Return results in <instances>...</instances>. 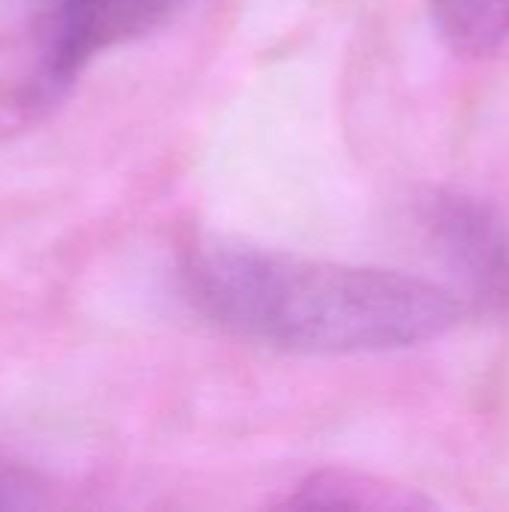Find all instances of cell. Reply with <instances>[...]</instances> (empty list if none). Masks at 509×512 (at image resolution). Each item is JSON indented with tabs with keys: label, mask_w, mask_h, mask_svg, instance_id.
I'll return each instance as SVG.
<instances>
[{
	"label": "cell",
	"mask_w": 509,
	"mask_h": 512,
	"mask_svg": "<svg viewBox=\"0 0 509 512\" xmlns=\"http://www.w3.org/2000/svg\"><path fill=\"white\" fill-rule=\"evenodd\" d=\"M429 501L402 486H390L372 474L357 471H318L297 486L288 507H348V510H414Z\"/></svg>",
	"instance_id": "cell-4"
},
{
	"label": "cell",
	"mask_w": 509,
	"mask_h": 512,
	"mask_svg": "<svg viewBox=\"0 0 509 512\" xmlns=\"http://www.w3.org/2000/svg\"><path fill=\"white\" fill-rule=\"evenodd\" d=\"M12 504H21V498L12 495V486L0 483V507H12Z\"/></svg>",
	"instance_id": "cell-6"
},
{
	"label": "cell",
	"mask_w": 509,
	"mask_h": 512,
	"mask_svg": "<svg viewBox=\"0 0 509 512\" xmlns=\"http://www.w3.org/2000/svg\"><path fill=\"white\" fill-rule=\"evenodd\" d=\"M426 225L480 297L509 303V228L486 204L465 195H435Z\"/></svg>",
	"instance_id": "cell-3"
},
{
	"label": "cell",
	"mask_w": 509,
	"mask_h": 512,
	"mask_svg": "<svg viewBox=\"0 0 509 512\" xmlns=\"http://www.w3.org/2000/svg\"><path fill=\"white\" fill-rule=\"evenodd\" d=\"M183 285L213 324L315 357L417 348L468 315L456 291L420 276L243 246L195 249L183 264Z\"/></svg>",
	"instance_id": "cell-1"
},
{
	"label": "cell",
	"mask_w": 509,
	"mask_h": 512,
	"mask_svg": "<svg viewBox=\"0 0 509 512\" xmlns=\"http://www.w3.org/2000/svg\"><path fill=\"white\" fill-rule=\"evenodd\" d=\"M432 15L462 54H492L509 39V0H432Z\"/></svg>",
	"instance_id": "cell-5"
},
{
	"label": "cell",
	"mask_w": 509,
	"mask_h": 512,
	"mask_svg": "<svg viewBox=\"0 0 509 512\" xmlns=\"http://www.w3.org/2000/svg\"><path fill=\"white\" fill-rule=\"evenodd\" d=\"M186 0H39L36 96H57L105 51L162 27Z\"/></svg>",
	"instance_id": "cell-2"
}]
</instances>
